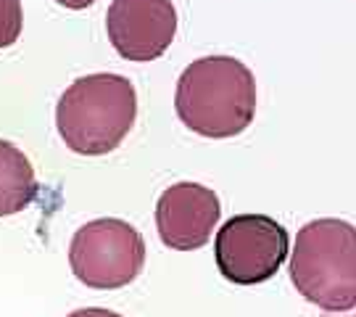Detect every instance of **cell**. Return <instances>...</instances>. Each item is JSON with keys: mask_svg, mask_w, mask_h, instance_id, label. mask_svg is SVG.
I'll list each match as a JSON object with an SVG mask.
<instances>
[{"mask_svg": "<svg viewBox=\"0 0 356 317\" xmlns=\"http://www.w3.org/2000/svg\"><path fill=\"white\" fill-rule=\"evenodd\" d=\"M175 109L195 135L235 138L254 122L256 79L238 59L206 56L179 75Z\"/></svg>", "mask_w": 356, "mask_h": 317, "instance_id": "6da1fadb", "label": "cell"}, {"mask_svg": "<svg viewBox=\"0 0 356 317\" xmlns=\"http://www.w3.org/2000/svg\"><path fill=\"white\" fill-rule=\"evenodd\" d=\"M138 95L127 77L88 75L72 82L56 106V127L64 143L82 156L114 151L135 125Z\"/></svg>", "mask_w": 356, "mask_h": 317, "instance_id": "7a4b0ae2", "label": "cell"}, {"mask_svg": "<svg viewBox=\"0 0 356 317\" xmlns=\"http://www.w3.org/2000/svg\"><path fill=\"white\" fill-rule=\"evenodd\" d=\"M291 280L306 302L325 312L356 307V228L346 219L325 217L296 233Z\"/></svg>", "mask_w": 356, "mask_h": 317, "instance_id": "3957f363", "label": "cell"}, {"mask_svg": "<svg viewBox=\"0 0 356 317\" xmlns=\"http://www.w3.org/2000/svg\"><path fill=\"white\" fill-rule=\"evenodd\" d=\"M69 265L90 288H124L140 275L145 265V241L124 219H92L74 233L69 246Z\"/></svg>", "mask_w": 356, "mask_h": 317, "instance_id": "277c9868", "label": "cell"}, {"mask_svg": "<svg viewBox=\"0 0 356 317\" xmlns=\"http://www.w3.org/2000/svg\"><path fill=\"white\" fill-rule=\"evenodd\" d=\"M291 254L288 230L267 215H235L219 228L214 259L219 272L238 286L264 283Z\"/></svg>", "mask_w": 356, "mask_h": 317, "instance_id": "5b68a950", "label": "cell"}, {"mask_svg": "<svg viewBox=\"0 0 356 317\" xmlns=\"http://www.w3.org/2000/svg\"><path fill=\"white\" fill-rule=\"evenodd\" d=\"M114 51L127 61H153L164 56L177 35L172 0H114L106 13Z\"/></svg>", "mask_w": 356, "mask_h": 317, "instance_id": "8992f818", "label": "cell"}, {"mask_svg": "<svg viewBox=\"0 0 356 317\" xmlns=\"http://www.w3.org/2000/svg\"><path fill=\"white\" fill-rule=\"evenodd\" d=\"M222 215L214 190L198 183H177L156 203V228L161 241L177 252H195L209 243Z\"/></svg>", "mask_w": 356, "mask_h": 317, "instance_id": "52a82bcc", "label": "cell"}, {"mask_svg": "<svg viewBox=\"0 0 356 317\" xmlns=\"http://www.w3.org/2000/svg\"><path fill=\"white\" fill-rule=\"evenodd\" d=\"M38 199L35 169L13 143L0 140V217L24 212Z\"/></svg>", "mask_w": 356, "mask_h": 317, "instance_id": "ba28073f", "label": "cell"}, {"mask_svg": "<svg viewBox=\"0 0 356 317\" xmlns=\"http://www.w3.org/2000/svg\"><path fill=\"white\" fill-rule=\"evenodd\" d=\"M19 32H22V3L0 0V48L13 45Z\"/></svg>", "mask_w": 356, "mask_h": 317, "instance_id": "9c48e42d", "label": "cell"}, {"mask_svg": "<svg viewBox=\"0 0 356 317\" xmlns=\"http://www.w3.org/2000/svg\"><path fill=\"white\" fill-rule=\"evenodd\" d=\"M69 317H122L111 312V309H101V307H88V309H76Z\"/></svg>", "mask_w": 356, "mask_h": 317, "instance_id": "30bf717a", "label": "cell"}, {"mask_svg": "<svg viewBox=\"0 0 356 317\" xmlns=\"http://www.w3.org/2000/svg\"><path fill=\"white\" fill-rule=\"evenodd\" d=\"M56 3H61L64 8H72V11H82V8H90L95 0H56Z\"/></svg>", "mask_w": 356, "mask_h": 317, "instance_id": "8fae6325", "label": "cell"}, {"mask_svg": "<svg viewBox=\"0 0 356 317\" xmlns=\"http://www.w3.org/2000/svg\"><path fill=\"white\" fill-rule=\"evenodd\" d=\"M322 317H356V312H348V315H343V312H325Z\"/></svg>", "mask_w": 356, "mask_h": 317, "instance_id": "7c38bea8", "label": "cell"}]
</instances>
